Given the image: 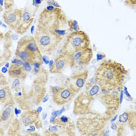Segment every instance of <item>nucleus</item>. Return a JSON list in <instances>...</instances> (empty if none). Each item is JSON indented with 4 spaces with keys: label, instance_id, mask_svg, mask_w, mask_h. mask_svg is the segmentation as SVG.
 I'll use <instances>...</instances> for the list:
<instances>
[{
    "label": "nucleus",
    "instance_id": "obj_41",
    "mask_svg": "<svg viewBox=\"0 0 136 136\" xmlns=\"http://www.w3.org/2000/svg\"><path fill=\"white\" fill-rule=\"evenodd\" d=\"M48 95L45 94V96L44 97V98H43V100H42V102H43V103H45V102L48 101Z\"/></svg>",
    "mask_w": 136,
    "mask_h": 136
},
{
    "label": "nucleus",
    "instance_id": "obj_7",
    "mask_svg": "<svg viewBox=\"0 0 136 136\" xmlns=\"http://www.w3.org/2000/svg\"><path fill=\"white\" fill-rule=\"evenodd\" d=\"M37 77L32 84L31 91L29 93L30 98L34 105H38L46 94V83L48 80V73L44 68H41L38 72Z\"/></svg>",
    "mask_w": 136,
    "mask_h": 136
},
{
    "label": "nucleus",
    "instance_id": "obj_28",
    "mask_svg": "<svg viewBox=\"0 0 136 136\" xmlns=\"http://www.w3.org/2000/svg\"><path fill=\"white\" fill-rule=\"evenodd\" d=\"M5 85H8V81L3 73L0 72V86H3Z\"/></svg>",
    "mask_w": 136,
    "mask_h": 136
},
{
    "label": "nucleus",
    "instance_id": "obj_51",
    "mask_svg": "<svg viewBox=\"0 0 136 136\" xmlns=\"http://www.w3.org/2000/svg\"><path fill=\"white\" fill-rule=\"evenodd\" d=\"M47 115H48V114H47V113H44V115H43V119H44V120H45V119H46V117H47Z\"/></svg>",
    "mask_w": 136,
    "mask_h": 136
},
{
    "label": "nucleus",
    "instance_id": "obj_31",
    "mask_svg": "<svg viewBox=\"0 0 136 136\" xmlns=\"http://www.w3.org/2000/svg\"><path fill=\"white\" fill-rule=\"evenodd\" d=\"M61 88L62 87H59V86H51L50 90H51V92L52 94H55V93H58Z\"/></svg>",
    "mask_w": 136,
    "mask_h": 136
},
{
    "label": "nucleus",
    "instance_id": "obj_34",
    "mask_svg": "<svg viewBox=\"0 0 136 136\" xmlns=\"http://www.w3.org/2000/svg\"><path fill=\"white\" fill-rule=\"evenodd\" d=\"M34 124H35V128H36L40 129V128H42V125H42V122H41V120H40L38 119Z\"/></svg>",
    "mask_w": 136,
    "mask_h": 136
},
{
    "label": "nucleus",
    "instance_id": "obj_3",
    "mask_svg": "<svg viewBox=\"0 0 136 136\" xmlns=\"http://www.w3.org/2000/svg\"><path fill=\"white\" fill-rule=\"evenodd\" d=\"M108 121L109 120L103 114L92 111L88 114L79 116L76 121V128L83 135H103V132Z\"/></svg>",
    "mask_w": 136,
    "mask_h": 136
},
{
    "label": "nucleus",
    "instance_id": "obj_14",
    "mask_svg": "<svg viewBox=\"0 0 136 136\" xmlns=\"http://www.w3.org/2000/svg\"><path fill=\"white\" fill-rule=\"evenodd\" d=\"M71 65V55L62 52L54 60V63L50 68V73L51 74H62L65 69Z\"/></svg>",
    "mask_w": 136,
    "mask_h": 136
},
{
    "label": "nucleus",
    "instance_id": "obj_52",
    "mask_svg": "<svg viewBox=\"0 0 136 136\" xmlns=\"http://www.w3.org/2000/svg\"><path fill=\"white\" fill-rule=\"evenodd\" d=\"M4 65H5V67H6L7 69H9V62H6Z\"/></svg>",
    "mask_w": 136,
    "mask_h": 136
},
{
    "label": "nucleus",
    "instance_id": "obj_18",
    "mask_svg": "<svg viewBox=\"0 0 136 136\" xmlns=\"http://www.w3.org/2000/svg\"><path fill=\"white\" fill-rule=\"evenodd\" d=\"M14 104H9L3 107V110L0 114V124L4 128H8L14 118Z\"/></svg>",
    "mask_w": 136,
    "mask_h": 136
},
{
    "label": "nucleus",
    "instance_id": "obj_17",
    "mask_svg": "<svg viewBox=\"0 0 136 136\" xmlns=\"http://www.w3.org/2000/svg\"><path fill=\"white\" fill-rule=\"evenodd\" d=\"M22 17V9H9L6 10L3 13V17L4 22L12 30L15 31L20 23Z\"/></svg>",
    "mask_w": 136,
    "mask_h": 136
},
{
    "label": "nucleus",
    "instance_id": "obj_25",
    "mask_svg": "<svg viewBox=\"0 0 136 136\" xmlns=\"http://www.w3.org/2000/svg\"><path fill=\"white\" fill-rule=\"evenodd\" d=\"M69 31L71 32L77 31L80 30L78 22L74 20H69Z\"/></svg>",
    "mask_w": 136,
    "mask_h": 136
},
{
    "label": "nucleus",
    "instance_id": "obj_24",
    "mask_svg": "<svg viewBox=\"0 0 136 136\" xmlns=\"http://www.w3.org/2000/svg\"><path fill=\"white\" fill-rule=\"evenodd\" d=\"M8 135H21L20 124L17 118H13L8 128Z\"/></svg>",
    "mask_w": 136,
    "mask_h": 136
},
{
    "label": "nucleus",
    "instance_id": "obj_47",
    "mask_svg": "<svg viewBox=\"0 0 136 136\" xmlns=\"http://www.w3.org/2000/svg\"><path fill=\"white\" fill-rule=\"evenodd\" d=\"M65 111V107H63L62 109H61V110H60V111H58V113H59V114H61L62 113H63V112H64Z\"/></svg>",
    "mask_w": 136,
    "mask_h": 136
},
{
    "label": "nucleus",
    "instance_id": "obj_2",
    "mask_svg": "<svg viewBox=\"0 0 136 136\" xmlns=\"http://www.w3.org/2000/svg\"><path fill=\"white\" fill-rule=\"evenodd\" d=\"M37 28L64 37L69 31V19L61 8L55 7L51 10L44 8L39 16Z\"/></svg>",
    "mask_w": 136,
    "mask_h": 136
},
{
    "label": "nucleus",
    "instance_id": "obj_26",
    "mask_svg": "<svg viewBox=\"0 0 136 136\" xmlns=\"http://www.w3.org/2000/svg\"><path fill=\"white\" fill-rule=\"evenodd\" d=\"M21 82L22 80L20 79H15V80L13 81L12 84V89L15 92H18L22 89L21 86Z\"/></svg>",
    "mask_w": 136,
    "mask_h": 136
},
{
    "label": "nucleus",
    "instance_id": "obj_10",
    "mask_svg": "<svg viewBox=\"0 0 136 136\" xmlns=\"http://www.w3.org/2000/svg\"><path fill=\"white\" fill-rule=\"evenodd\" d=\"M54 125L50 126L45 131V135L50 136H58V135H75L74 132L75 124L70 120L68 123H63L59 118L55 117L53 122L51 123Z\"/></svg>",
    "mask_w": 136,
    "mask_h": 136
},
{
    "label": "nucleus",
    "instance_id": "obj_50",
    "mask_svg": "<svg viewBox=\"0 0 136 136\" xmlns=\"http://www.w3.org/2000/svg\"><path fill=\"white\" fill-rule=\"evenodd\" d=\"M49 62H50V63H49V68H51V67L52 66L53 63H54V61H52V60H51V61H50Z\"/></svg>",
    "mask_w": 136,
    "mask_h": 136
},
{
    "label": "nucleus",
    "instance_id": "obj_27",
    "mask_svg": "<svg viewBox=\"0 0 136 136\" xmlns=\"http://www.w3.org/2000/svg\"><path fill=\"white\" fill-rule=\"evenodd\" d=\"M13 5H14V0H4V6L6 10L12 9Z\"/></svg>",
    "mask_w": 136,
    "mask_h": 136
},
{
    "label": "nucleus",
    "instance_id": "obj_42",
    "mask_svg": "<svg viewBox=\"0 0 136 136\" xmlns=\"http://www.w3.org/2000/svg\"><path fill=\"white\" fill-rule=\"evenodd\" d=\"M8 71H9V70L7 69V68H6V67H5V66H4V67H3V68H2V73L5 74V73H6Z\"/></svg>",
    "mask_w": 136,
    "mask_h": 136
},
{
    "label": "nucleus",
    "instance_id": "obj_32",
    "mask_svg": "<svg viewBox=\"0 0 136 136\" xmlns=\"http://www.w3.org/2000/svg\"><path fill=\"white\" fill-rule=\"evenodd\" d=\"M59 119L61 120V121H62L63 123H68V122H69L70 120H71L70 118L69 117H67V116H62Z\"/></svg>",
    "mask_w": 136,
    "mask_h": 136
},
{
    "label": "nucleus",
    "instance_id": "obj_44",
    "mask_svg": "<svg viewBox=\"0 0 136 136\" xmlns=\"http://www.w3.org/2000/svg\"><path fill=\"white\" fill-rule=\"evenodd\" d=\"M5 132H4V129L0 126V135H4Z\"/></svg>",
    "mask_w": 136,
    "mask_h": 136
},
{
    "label": "nucleus",
    "instance_id": "obj_40",
    "mask_svg": "<svg viewBox=\"0 0 136 136\" xmlns=\"http://www.w3.org/2000/svg\"><path fill=\"white\" fill-rule=\"evenodd\" d=\"M42 2H43V0H35V6L38 7V6L40 5Z\"/></svg>",
    "mask_w": 136,
    "mask_h": 136
},
{
    "label": "nucleus",
    "instance_id": "obj_38",
    "mask_svg": "<svg viewBox=\"0 0 136 136\" xmlns=\"http://www.w3.org/2000/svg\"><path fill=\"white\" fill-rule=\"evenodd\" d=\"M59 115V113H58V111H54L51 114V116L54 117H57Z\"/></svg>",
    "mask_w": 136,
    "mask_h": 136
},
{
    "label": "nucleus",
    "instance_id": "obj_23",
    "mask_svg": "<svg viewBox=\"0 0 136 136\" xmlns=\"http://www.w3.org/2000/svg\"><path fill=\"white\" fill-rule=\"evenodd\" d=\"M86 93L91 97H96L100 94L101 88L98 85L95 77L86 83Z\"/></svg>",
    "mask_w": 136,
    "mask_h": 136
},
{
    "label": "nucleus",
    "instance_id": "obj_20",
    "mask_svg": "<svg viewBox=\"0 0 136 136\" xmlns=\"http://www.w3.org/2000/svg\"><path fill=\"white\" fill-rule=\"evenodd\" d=\"M0 104L3 107L9 104H15L14 97L12 93V89L8 86L5 85L0 88Z\"/></svg>",
    "mask_w": 136,
    "mask_h": 136
},
{
    "label": "nucleus",
    "instance_id": "obj_11",
    "mask_svg": "<svg viewBox=\"0 0 136 136\" xmlns=\"http://www.w3.org/2000/svg\"><path fill=\"white\" fill-rule=\"evenodd\" d=\"M12 33L0 31V66L8 62L12 57Z\"/></svg>",
    "mask_w": 136,
    "mask_h": 136
},
{
    "label": "nucleus",
    "instance_id": "obj_45",
    "mask_svg": "<svg viewBox=\"0 0 136 136\" xmlns=\"http://www.w3.org/2000/svg\"><path fill=\"white\" fill-rule=\"evenodd\" d=\"M26 135H40V134L39 133H35V132H31V133H28V134H26Z\"/></svg>",
    "mask_w": 136,
    "mask_h": 136
},
{
    "label": "nucleus",
    "instance_id": "obj_46",
    "mask_svg": "<svg viewBox=\"0 0 136 136\" xmlns=\"http://www.w3.org/2000/svg\"><path fill=\"white\" fill-rule=\"evenodd\" d=\"M34 32V26L32 25V26H31V34H33Z\"/></svg>",
    "mask_w": 136,
    "mask_h": 136
},
{
    "label": "nucleus",
    "instance_id": "obj_13",
    "mask_svg": "<svg viewBox=\"0 0 136 136\" xmlns=\"http://www.w3.org/2000/svg\"><path fill=\"white\" fill-rule=\"evenodd\" d=\"M34 21V13L32 12L31 9L26 7L22 9V17L19 25L15 30L17 34H23L31 27Z\"/></svg>",
    "mask_w": 136,
    "mask_h": 136
},
{
    "label": "nucleus",
    "instance_id": "obj_33",
    "mask_svg": "<svg viewBox=\"0 0 136 136\" xmlns=\"http://www.w3.org/2000/svg\"><path fill=\"white\" fill-rule=\"evenodd\" d=\"M106 58V55L105 54H103V53H99L97 54V61L99 62V61H101V60H103V58Z\"/></svg>",
    "mask_w": 136,
    "mask_h": 136
},
{
    "label": "nucleus",
    "instance_id": "obj_54",
    "mask_svg": "<svg viewBox=\"0 0 136 136\" xmlns=\"http://www.w3.org/2000/svg\"><path fill=\"white\" fill-rule=\"evenodd\" d=\"M3 24V23H2V21H0V25H2Z\"/></svg>",
    "mask_w": 136,
    "mask_h": 136
},
{
    "label": "nucleus",
    "instance_id": "obj_29",
    "mask_svg": "<svg viewBox=\"0 0 136 136\" xmlns=\"http://www.w3.org/2000/svg\"><path fill=\"white\" fill-rule=\"evenodd\" d=\"M125 4L126 6H128L130 7H132L133 9H135L136 6V0H125Z\"/></svg>",
    "mask_w": 136,
    "mask_h": 136
},
{
    "label": "nucleus",
    "instance_id": "obj_12",
    "mask_svg": "<svg viewBox=\"0 0 136 136\" xmlns=\"http://www.w3.org/2000/svg\"><path fill=\"white\" fill-rule=\"evenodd\" d=\"M93 53L91 48H86L79 50L71 55V68L79 65H88L93 59Z\"/></svg>",
    "mask_w": 136,
    "mask_h": 136
},
{
    "label": "nucleus",
    "instance_id": "obj_9",
    "mask_svg": "<svg viewBox=\"0 0 136 136\" xmlns=\"http://www.w3.org/2000/svg\"><path fill=\"white\" fill-rule=\"evenodd\" d=\"M95 97H91L86 93H80L74 101L73 114L75 116H83L93 111Z\"/></svg>",
    "mask_w": 136,
    "mask_h": 136
},
{
    "label": "nucleus",
    "instance_id": "obj_21",
    "mask_svg": "<svg viewBox=\"0 0 136 136\" xmlns=\"http://www.w3.org/2000/svg\"><path fill=\"white\" fill-rule=\"evenodd\" d=\"M40 117V114L37 110L30 109L25 111L21 115V121L24 126H31L34 125Z\"/></svg>",
    "mask_w": 136,
    "mask_h": 136
},
{
    "label": "nucleus",
    "instance_id": "obj_49",
    "mask_svg": "<svg viewBox=\"0 0 136 136\" xmlns=\"http://www.w3.org/2000/svg\"><path fill=\"white\" fill-rule=\"evenodd\" d=\"M0 6H4V0H0Z\"/></svg>",
    "mask_w": 136,
    "mask_h": 136
},
{
    "label": "nucleus",
    "instance_id": "obj_39",
    "mask_svg": "<svg viewBox=\"0 0 136 136\" xmlns=\"http://www.w3.org/2000/svg\"><path fill=\"white\" fill-rule=\"evenodd\" d=\"M111 128H112V130L116 131V130H117V123H113V122H112V125H111Z\"/></svg>",
    "mask_w": 136,
    "mask_h": 136
},
{
    "label": "nucleus",
    "instance_id": "obj_48",
    "mask_svg": "<svg viewBox=\"0 0 136 136\" xmlns=\"http://www.w3.org/2000/svg\"><path fill=\"white\" fill-rule=\"evenodd\" d=\"M37 112H38V113L40 114V112L42 111V107H38V108L37 109Z\"/></svg>",
    "mask_w": 136,
    "mask_h": 136
},
{
    "label": "nucleus",
    "instance_id": "obj_1",
    "mask_svg": "<svg viewBox=\"0 0 136 136\" xmlns=\"http://www.w3.org/2000/svg\"><path fill=\"white\" fill-rule=\"evenodd\" d=\"M128 76V70L122 64L112 60H105L97 67L94 77L101 89L120 92Z\"/></svg>",
    "mask_w": 136,
    "mask_h": 136
},
{
    "label": "nucleus",
    "instance_id": "obj_6",
    "mask_svg": "<svg viewBox=\"0 0 136 136\" xmlns=\"http://www.w3.org/2000/svg\"><path fill=\"white\" fill-rule=\"evenodd\" d=\"M90 40L86 33L81 31H72L67 35V38L62 48V52H65L69 55L79 50L89 48Z\"/></svg>",
    "mask_w": 136,
    "mask_h": 136
},
{
    "label": "nucleus",
    "instance_id": "obj_37",
    "mask_svg": "<svg viewBox=\"0 0 136 136\" xmlns=\"http://www.w3.org/2000/svg\"><path fill=\"white\" fill-rule=\"evenodd\" d=\"M34 130H35V127H34V126H32V125H31V128H30L26 131V134H28V133H31V132H33V131H35Z\"/></svg>",
    "mask_w": 136,
    "mask_h": 136
},
{
    "label": "nucleus",
    "instance_id": "obj_16",
    "mask_svg": "<svg viewBox=\"0 0 136 136\" xmlns=\"http://www.w3.org/2000/svg\"><path fill=\"white\" fill-rule=\"evenodd\" d=\"M89 76L87 69L74 73L69 79V86H71L77 93L84 87Z\"/></svg>",
    "mask_w": 136,
    "mask_h": 136
},
{
    "label": "nucleus",
    "instance_id": "obj_36",
    "mask_svg": "<svg viewBox=\"0 0 136 136\" xmlns=\"http://www.w3.org/2000/svg\"><path fill=\"white\" fill-rule=\"evenodd\" d=\"M42 61H43V62H44L45 64H48L49 63V60H48V57L47 56H42Z\"/></svg>",
    "mask_w": 136,
    "mask_h": 136
},
{
    "label": "nucleus",
    "instance_id": "obj_4",
    "mask_svg": "<svg viewBox=\"0 0 136 136\" xmlns=\"http://www.w3.org/2000/svg\"><path fill=\"white\" fill-rule=\"evenodd\" d=\"M15 55L23 62L31 65L34 62L43 63V55L39 50L34 37L26 36L21 37L18 41Z\"/></svg>",
    "mask_w": 136,
    "mask_h": 136
},
{
    "label": "nucleus",
    "instance_id": "obj_43",
    "mask_svg": "<svg viewBox=\"0 0 136 136\" xmlns=\"http://www.w3.org/2000/svg\"><path fill=\"white\" fill-rule=\"evenodd\" d=\"M14 113H15V114H16V115H18V114L20 113V111L18 110V109L16 107V108H14Z\"/></svg>",
    "mask_w": 136,
    "mask_h": 136
},
{
    "label": "nucleus",
    "instance_id": "obj_8",
    "mask_svg": "<svg viewBox=\"0 0 136 136\" xmlns=\"http://www.w3.org/2000/svg\"><path fill=\"white\" fill-rule=\"evenodd\" d=\"M117 90L102 93L100 96L96 97V99L105 107V111L103 114L109 120L111 117L116 114L117 111L120 107V100H119V94Z\"/></svg>",
    "mask_w": 136,
    "mask_h": 136
},
{
    "label": "nucleus",
    "instance_id": "obj_30",
    "mask_svg": "<svg viewBox=\"0 0 136 136\" xmlns=\"http://www.w3.org/2000/svg\"><path fill=\"white\" fill-rule=\"evenodd\" d=\"M23 68H24V69H25L26 72H31L32 70V65L28 63V62H24Z\"/></svg>",
    "mask_w": 136,
    "mask_h": 136
},
{
    "label": "nucleus",
    "instance_id": "obj_35",
    "mask_svg": "<svg viewBox=\"0 0 136 136\" xmlns=\"http://www.w3.org/2000/svg\"><path fill=\"white\" fill-rule=\"evenodd\" d=\"M124 91H125V95L128 97V98L129 99L128 100H132V97H131V95L129 94V93L128 92V89H127V87H125V88H124Z\"/></svg>",
    "mask_w": 136,
    "mask_h": 136
},
{
    "label": "nucleus",
    "instance_id": "obj_53",
    "mask_svg": "<svg viewBox=\"0 0 136 136\" xmlns=\"http://www.w3.org/2000/svg\"><path fill=\"white\" fill-rule=\"evenodd\" d=\"M2 11H3V6H0V12H1Z\"/></svg>",
    "mask_w": 136,
    "mask_h": 136
},
{
    "label": "nucleus",
    "instance_id": "obj_15",
    "mask_svg": "<svg viewBox=\"0 0 136 136\" xmlns=\"http://www.w3.org/2000/svg\"><path fill=\"white\" fill-rule=\"evenodd\" d=\"M76 93H77L69 86L66 87H62L58 93L52 94L53 101L58 106H63L71 101L76 95Z\"/></svg>",
    "mask_w": 136,
    "mask_h": 136
},
{
    "label": "nucleus",
    "instance_id": "obj_22",
    "mask_svg": "<svg viewBox=\"0 0 136 136\" xmlns=\"http://www.w3.org/2000/svg\"><path fill=\"white\" fill-rule=\"evenodd\" d=\"M8 72L11 78L20 79L22 81L24 80L27 76V72H26L23 66L19 63L12 64V65L9 68Z\"/></svg>",
    "mask_w": 136,
    "mask_h": 136
},
{
    "label": "nucleus",
    "instance_id": "obj_5",
    "mask_svg": "<svg viewBox=\"0 0 136 136\" xmlns=\"http://www.w3.org/2000/svg\"><path fill=\"white\" fill-rule=\"evenodd\" d=\"M34 37L42 55H52L63 40L62 37L37 27L34 32Z\"/></svg>",
    "mask_w": 136,
    "mask_h": 136
},
{
    "label": "nucleus",
    "instance_id": "obj_19",
    "mask_svg": "<svg viewBox=\"0 0 136 136\" xmlns=\"http://www.w3.org/2000/svg\"><path fill=\"white\" fill-rule=\"evenodd\" d=\"M118 123L125 126L127 125L132 131L136 128V112L132 111H127L119 116Z\"/></svg>",
    "mask_w": 136,
    "mask_h": 136
}]
</instances>
